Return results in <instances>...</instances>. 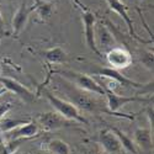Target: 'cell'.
<instances>
[{"instance_id": "obj_7", "label": "cell", "mask_w": 154, "mask_h": 154, "mask_svg": "<svg viewBox=\"0 0 154 154\" xmlns=\"http://www.w3.org/2000/svg\"><path fill=\"white\" fill-rule=\"evenodd\" d=\"M40 132V126H38L35 121H29L22 126H19L14 130H11L6 133L3 134V138L6 142V144H10L12 142H16L20 139H27L36 137Z\"/></svg>"}, {"instance_id": "obj_16", "label": "cell", "mask_w": 154, "mask_h": 154, "mask_svg": "<svg viewBox=\"0 0 154 154\" xmlns=\"http://www.w3.org/2000/svg\"><path fill=\"white\" fill-rule=\"evenodd\" d=\"M33 11L37 12L42 21L48 20L52 16L54 10V2H47V0H35V5L32 6Z\"/></svg>"}, {"instance_id": "obj_10", "label": "cell", "mask_w": 154, "mask_h": 154, "mask_svg": "<svg viewBox=\"0 0 154 154\" xmlns=\"http://www.w3.org/2000/svg\"><path fill=\"white\" fill-rule=\"evenodd\" d=\"M0 84L3 85V88L5 90H8L10 93H14L20 99H22L25 102H32L35 100V94L30 90V89L26 88L25 85H22L21 83H19L15 79L9 78V76L0 75Z\"/></svg>"}, {"instance_id": "obj_17", "label": "cell", "mask_w": 154, "mask_h": 154, "mask_svg": "<svg viewBox=\"0 0 154 154\" xmlns=\"http://www.w3.org/2000/svg\"><path fill=\"white\" fill-rule=\"evenodd\" d=\"M110 130H111L115 134H116V137L119 138L120 143H121V146H122V148H123L125 150L130 152V153H132V154H137V153H138V152H137V147H136V144H134V142H133V139L128 137V134H126L123 131H121L120 128H117V127H110Z\"/></svg>"}, {"instance_id": "obj_15", "label": "cell", "mask_w": 154, "mask_h": 154, "mask_svg": "<svg viewBox=\"0 0 154 154\" xmlns=\"http://www.w3.org/2000/svg\"><path fill=\"white\" fill-rule=\"evenodd\" d=\"M133 142L136 147L143 152L153 150V131L150 128H136L133 133Z\"/></svg>"}, {"instance_id": "obj_4", "label": "cell", "mask_w": 154, "mask_h": 154, "mask_svg": "<svg viewBox=\"0 0 154 154\" xmlns=\"http://www.w3.org/2000/svg\"><path fill=\"white\" fill-rule=\"evenodd\" d=\"M75 3L79 5V8L82 10V20H83V25H84L85 43H86L88 48L93 51L95 54H97L99 57H102V53L97 49L96 42H95V25H96L95 14L90 9H88L84 4H82L79 0H75Z\"/></svg>"}, {"instance_id": "obj_26", "label": "cell", "mask_w": 154, "mask_h": 154, "mask_svg": "<svg viewBox=\"0 0 154 154\" xmlns=\"http://www.w3.org/2000/svg\"><path fill=\"white\" fill-rule=\"evenodd\" d=\"M3 27V17H2V12H0V29Z\"/></svg>"}, {"instance_id": "obj_13", "label": "cell", "mask_w": 154, "mask_h": 154, "mask_svg": "<svg viewBox=\"0 0 154 154\" xmlns=\"http://www.w3.org/2000/svg\"><path fill=\"white\" fill-rule=\"evenodd\" d=\"M31 12H33L32 8H29L26 5V3H22L20 5V8L17 9V11L15 12L14 17H12V32H14L15 36L20 35L25 26L27 23V20L31 15Z\"/></svg>"}, {"instance_id": "obj_3", "label": "cell", "mask_w": 154, "mask_h": 154, "mask_svg": "<svg viewBox=\"0 0 154 154\" xmlns=\"http://www.w3.org/2000/svg\"><path fill=\"white\" fill-rule=\"evenodd\" d=\"M59 74H62L64 79L72 83L74 86L82 89V90H85L91 94L105 97V94H106L105 89L102 88V85L100 83H97L95 79H93L91 76L79 73V72H74V70H62V72H59Z\"/></svg>"}, {"instance_id": "obj_1", "label": "cell", "mask_w": 154, "mask_h": 154, "mask_svg": "<svg viewBox=\"0 0 154 154\" xmlns=\"http://www.w3.org/2000/svg\"><path fill=\"white\" fill-rule=\"evenodd\" d=\"M66 85H62L64 91H66L67 96L69 97L70 102L76 106L79 110L89 111V112H94V113H112L109 111L107 105H106V100L104 96H97L93 95L91 93L82 90V89L74 86L72 83L66 80L64 83ZM113 115V113H112Z\"/></svg>"}, {"instance_id": "obj_11", "label": "cell", "mask_w": 154, "mask_h": 154, "mask_svg": "<svg viewBox=\"0 0 154 154\" xmlns=\"http://www.w3.org/2000/svg\"><path fill=\"white\" fill-rule=\"evenodd\" d=\"M99 143L101 144V147L104 148V150L107 153V154H120L122 152H126L121 143L119 138L116 137L110 128H106V130H102L99 134Z\"/></svg>"}, {"instance_id": "obj_6", "label": "cell", "mask_w": 154, "mask_h": 154, "mask_svg": "<svg viewBox=\"0 0 154 154\" xmlns=\"http://www.w3.org/2000/svg\"><path fill=\"white\" fill-rule=\"evenodd\" d=\"M37 121H38V125L46 131H56V130H59V128L70 127L72 125H74L73 121H69L66 117H63L57 111L40 113L37 116Z\"/></svg>"}, {"instance_id": "obj_9", "label": "cell", "mask_w": 154, "mask_h": 154, "mask_svg": "<svg viewBox=\"0 0 154 154\" xmlns=\"http://www.w3.org/2000/svg\"><path fill=\"white\" fill-rule=\"evenodd\" d=\"M97 75L102 76V78H106L109 80H112L115 84H120L122 86H128V88H134V89H144L146 86L150 85L152 83H138V82H134L130 78H127L123 74L120 73V70H116V69H112L110 67H106V68H102L97 72Z\"/></svg>"}, {"instance_id": "obj_18", "label": "cell", "mask_w": 154, "mask_h": 154, "mask_svg": "<svg viewBox=\"0 0 154 154\" xmlns=\"http://www.w3.org/2000/svg\"><path fill=\"white\" fill-rule=\"evenodd\" d=\"M47 148L52 154H70V147L60 138H53L47 143Z\"/></svg>"}, {"instance_id": "obj_24", "label": "cell", "mask_w": 154, "mask_h": 154, "mask_svg": "<svg viewBox=\"0 0 154 154\" xmlns=\"http://www.w3.org/2000/svg\"><path fill=\"white\" fill-rule=\"evenodd\" d=\"M86 154H105V153L101 152V150H97V149H91V150L86 152Z\"/></svg>"}, {"instance_id": "obj_25", "label": "cell", "mask_w": 154, "mask_h": 154, "mask_svg": "<svg viewBox=\"0 0 154 154\" xmlns=\"http://www.w3.org/2000/svg\"><path fill=\"white\" fill-rule=\"evenodd\" d=\"M5 91H6V90H5V89L3 88V85L0 84V94H3V93H5Z\"/></svg>"}, {"instance_id": "obj_12", "label": "cell", "mask_w": 154, "mask_h": 154, "mask_svg": "<svg viewBox=\"0 0 154 154\" xmlns=\"http://www.w3.org/2000/svg\"><path fill=\"white\" fill-rule=\"evenodd\" d=\"M106 3L109 4V6H110L111 10H113L115 12H117V14L125 20V22L127 23L128 31H130V35L134 38V40H137V41H139V42H144L143 38L138 37L137 33H136V31H134L133 22H132L131 17L128 16V12H127V6H126L122 2H120V0H106Z\"/></svg>"}, {"instance_id": "obj_8", "label": "cell", "mask_w": 154, "mask_h": 154, "mask_svg": "<svg viewBox=\"0 0 154 154\" xmlns=\"http://www.w3.org/2000/svg\"><path fill=\"white\" fill-rule=\"evenodd\" d=\"M106 60L110 68L121 70L132 64V54L123 47H112L106 53Z\"/></svg>"}, {"instance_id": "obj_20", "label": "cell", "mask_w": 154, "mask_h": 154, "mask_svg": "<svg viewBox=\"0 0 154 154\" xmlns=\"http://www.w3.org/2000/svg\"><path fill=\"white\" fill-rule=\"evenodd\" d=\"M30 120H23V119H3V120H0V132L6 133L19 126L27 123Z\"/></svg>"}, {"instance_id": "obj_2", "label": "cell", "mask_w": 154, "mask_h": 154, "mask_svg": "<svg viewBox=\"0 0 154 154\" xmlns=\"http://www.w3.org/2000/svg\"><path fill=\"white\" fill-rule=\"evenodd\" d=\"M42 93L48 99V101L51 102V104L53 105L56 111L58 113H60L63 117H66L67 120L73 121V122H79V123H85V125L88 123V120L82 115L80 110L76 106H74L70 101H67V100H64L62 97L56 96L49 90H47V89H43Z\"/></svg>"}, {"instance_id": "obj_23", "label": "cell", "mask_w": 154, "mask_h": 154, "mask_svg": "<svg viewBox=\"0 0 154 154\" xmlns=\"http://www.w3.org/2000/svg\"><path fill=\"white\" fill-rule=\"evenodd\" d=\"M147 117H148V122L150 125V128L153 130V107H148L147 109Z\"/></svg>"}, {"instance_id": "obj_22", "label": "cell", "mask_w": 154, "mask_h": 154, "mask_svg": "<svg viewBox=\"0 0 154 154\" xmlns=\"http://www.w3.org/2000/svg\"><path fill=\"white\" fill-rule=\"evenodd\" d=\"M0 154H10V150H9V147L6 144V142L3 138V134L0 132Z\"/></svg>"}, {"instance_id": "obj_19", "label": "cell", "mask_w": 154, "mask_h": 154, "mask_svg": "<svg viewBox=\"0 0 154 154\" xmlns=\"http://www.w3.org/2000/svg\"><path fill=\"white\" fill-rule=\"evenodd\" d=\"M46 59L49 63H63L67 60V53L60 48V47H54V48H51L48 49L47 52L45 53Z\"/></svg>"}, {"instance_id": "obj_27", "label": "cell", "mask_w": 154, "mask_h": 154, "mask_svg": "<svg viewBox=\"0 0 154 154\" xmlns=\"http://www.w3.org/2000/svg\"><path fill=\"white\" fill-rule=\"evenodd\" d=\"M120 154H126V152H122V153H120Z\"/></svg>"}, {"instance_id": "obj_14", "label": "cell", "mask_w": 154, "mask_h": 154, "mask_svg": "<svg viewBox=\"0 0 154 154\" xmlns=\"http://www.w3.org/2000/svg\"><path fill=\"white\" fill-rule=\"evenodd\" d=\"M95 42L97 49L101 53L102 51H109L110 48H112L115 40L105 25H95Z\"/></svg>"}, {"instance_id": "obj_5", "label": "cell", "mask_w": 154, "mask_h": 154, "mask_svg": "<svg viewBox=\"0 0 154 154\" xmlns=\"http://www.w3.org/2000/svg\"><path fill=\"white\" fill-rule=\"evenodd\" d=\"M106 94H105V100H106V105H107V109L110 112H112L115 116H122V117H126V119H132L131 116L128 115H125V113H119L117 111L127 105L130 102H134V101H140V102H147L149 101L150 99H147V97H143V96H121V95H117L116 93H113L111 90H105Z\"/></svg>"}, {"instance_id": "obj_21", "label": "cell", "mask_w": 154, "mask_h": 154, "mask_svg": "<svg viewBox=\"0 0 154 154\" xmlns=\"http://www.w3.org/2000/svg\"><path fill=\"white\" fill-rule=\"evenodd\" d=\"M11 110V104L10 102H2L0 104V120L5 117V115Z\"/></svg>"}]
</instances>
